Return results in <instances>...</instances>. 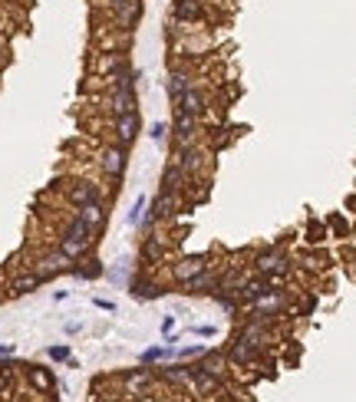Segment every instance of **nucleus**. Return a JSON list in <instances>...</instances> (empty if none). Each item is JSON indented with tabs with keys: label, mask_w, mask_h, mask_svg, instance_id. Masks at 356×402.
I'll return each instance as SVG.
<instances>
[{
	"label": "nucleus",
	"mask_w": 356,
	"mask_h": 402,
	"mask_svg": "<svg viewBox=\"0 0 356 402\" xmlns=\"http://www.w3.org/2000/svg\"><path fill=\"white\" fill-rule=\"evenodd\" d=\"M257 270L267 277V283L274 287V283H281L284 277H287V270H290V264H287V257H284L281 251H264L261 257H257Z\"/></svg>",
	"instance_id": "obj_1"
},
{
	"label": "nucleus",
	"mask_w": 356,
	"mask_h": 402,
	"mask_svg": "<svg viewBox=\"0 0 356 402\" xmlns=\"http://www.w3.org/2000/svg\"><path fill=\"white\" fill-rule=\"evenodd\" d=\"M205 270H208V257L205 254H192V257H181L178 264H172V277H175L178 283H185V287H188V283L198 281Z\"/></svg>",
	"instance_id": "obj_2"
},
{
	"label": "nucleus",
	"mask_w": 356,
	"mask_h": 402,
	"mask_svg": "<svg viewBox=\"0 0 356 402\" xmlns=\"http://www.w3.org/2000/svg\"><path fill=\"white\" fill-rule=\"evenodd\" d=\"M66 270H73V261L66 257V254H46V257H40L37 264H33V274L40 277V281H50V277H57V274H66Z\"/></svg>",
	"instance_id": "obj_3"
},
{
	"label": "nucleus",
	"mask_w": 356,
	"mask_h": 402,
	"mask_svg": "<svg viewBox=\"0 0 356 402\" xmlns=\"http://www.w3.org/2000/svg\"><path fill=\"white\" fill-rule=\"evenodd\" d=\"M99 168L109 179H122V172H126V149L122 145H106L99 152Z\"/></svg>",
	"instance_id": "obj_4"
},
{
	"label": "nucleus",
	"mask_w": 356,
	"mask_h": 402,
	"mask_svg": "<svg viewBox=\"0 0 356 402\" xmlns=\"http://www.w3.org/2000/svg\"><path fill=\"white\" fill-rule=\"evenodd\" d=\"M135 135H139V112H129V116H116V125H112V139L116 145H132Z\"/></svg>",
	"instance_id": "obj_5"
},
{
	"label": "nucleus",
	"mask_w": 356,
	"mask_h": 402,
	"mask_svg": "<svg viewBox=\"0 0 356 402\" xmlns=\"http://www.w3.org/2000/svg\"><path fill=\"white\" fill-rule=\"evenodd\" d=\"M66 198H70V205H73V208H83V205H89V201H103L99 185H92V181H76V185H70Z\"/></svg>",
	"instance_id": "obj_6"
},
{
	"label": "nucleus",
	"mask_w": 356,
	"mask_h": 402,
	"mask_svg": "<svg viewBox=\"0 0 356 402\" xmlns=\"http://www.w3.org/2000/svg\"><path fill=\"white\" fill-rule=\"evenodd\" d=\"M201 162H205V152H201V149H195L192 142L178 149L175 165H178V168H181V175H195V172L201 168Z\"/></svg>",
	"instance_id": "obj_7"
},
{
	"label": "nucleus",
	"mask_w": 356,
	"mask_h": 402,
	"mask_svg": "<svg viewBox=\"0 0 356 402\" xmlns=\"http://www.w3.org/2000/svg\"><path fill=\"white\" fill-rule=\"evenodd\" d=\"M274 287L267 283V277H248V281L241 283V300L244 303H254V300H261L264 294H270Z\"/></svg>",
	"instance_id": "obj_8"
},
{
	"label": "nucleus",
	"mask_w": 356,
	"mask_h": 402,
	"mask_svg": "<svg viewBox=\"0 0 356 402\" xmlns=\"http://www.w3.org/2000/svg\"><path fill=\"white\" fill-rule=\"evenodd\" d=\"M92 234H96V231H92V228H89L86 221H83V218H70V224H66V231H63V238H70V241H76V244H92Z\"/></svg>",
	"instance_id": "obj_9"
},
{
	"label": "nucleus",
	"mask_w": 356,
	"mask_h": 402,
	"mask_svg": "<svg viewBox=\"0 0 356 402\" xmlns=\"http://www.w3.org/2000/svg\"><path fill=\"white\" fill-rule=\"evenodd\" d=\"M76 218H83V221L96 231V228H103L106 224V205L103 201H89V205H83V208H76Z\"/></svg>",
	"instance_id": "obj_10"
},
{
	"label": "nucleus",
	"mask_w": 356,
	"mask_h": 402,
	"mask_svg": "<svg viewBox=\"0 0 356 402\" xmlns=\"http://www.w3.org/2000/svg\"><path fill=\"white\" fill-rule=\"evenodd\" d=\"M112 10H116V20L122 23V27H132L135 20L142 17V0H122V3H116Z\"/></svg>",
	"instance_id": "obj_11"
},
{
	"label": "nucleus",
	"mask_w": 356,
	"mask_h": 402,
	"mask_svg": "<svg viewBox=\"0 0 356 402\" xmlns=\"http://www.w3.org/2000/svg\"><path fill=\"white\" fill-rule=\"evenodd\" d=\"M205 92H198V90H188L185 92V96H181V99H178V112H188V116H201V112H205Z\"/></svg>",
	"instance_id": "obj_12"
},
{
	"label": "nucleus",
	"mask_w": 356,
	"mask_h": 402,
	"mask_svg": "<svg viewBox=\"0 0 356 402\" xmlns=\"http://www.w3.org/2000/svg\"><path fill=\"white\" fill-rule=\"evenodd\" d=\"M195 125H198V116H188V112H175V139L181 145H188L195 139Z\"/></svg>",
	"instance_id": "obj_13"
},
{
	"label": "nucleus",
	"mask_w": 356,
	"mask_h": 402,
	"mask_svg": "<svg viewBox=\"0 0 356 402\" xmlns=\"http://www.w3.org/2000/svg\"><path fill=\"white\" fill-rule=\"evenodd\" d=\"M228 359H231V363H237V366H251L254 359H257V350H254V346H248V343L235 340V343H231V350H228Z\"/></svg>",
	"instance_id": "obj_14"
},
{
	"label": "nucleus",
	"mask_w": 356,
	"mask_h": 402,
	"mask_svg": "<svg viewBox=\"0 0 356 402\" xmlns=\"http://www.w3.org/2000/svg\"><path fill=\"white\" fill-rule=\"evenodd\" d=\"M201 17V0H175V20L192 23Z\"/></svg>",
	"instance_id": "obj_15"
},
{
	"label": "nucleus",
	"mask_w": 356,
	"mask_h": 402,
	"mask_svg": "<svg viewBox=\"0 0 356 402\" xmlns=\"http://www.w3.org/2000/svg\"><path fill=\"white\" fill-rule=\"evenodd\" d=\"M40 277L30 270V274H20V277H14V283H10V294H17V297H23V294H33L37 287H40Z\"/></svg>",
	"instance_id": "obj_16"
},
{
	"label": "nucleus",
	"mask_w": 356,
	"mask_h": 402,
	"mask_svg": "<svg viewBox=\"0 0 356 402\" xmlns=\"http://www.w3.org/2000/svg\"><path fill=\"white\" fill-rule=\"evenodd\" d=\"M188 379H195V386L201 389V392H218V376H211V372L201 370V366H192Z\"/></svg>",
	"instance_id": "obj_17"
},
{
	"label": "nucleus",
	"mask_w": 356,
	"mask_h": 402,
	"mask_svg": "<svg viewBox=\"0 0 356 402\" xmlns=\"http://www.w3.org/2000/svg\"><path fill=\"white\" fill-rule=\"evenodd\" d=\"M192 90V79H188V73H172L168 76V96H172V103H178L185 92Z\"/></svg>",
	"instance_id": "obj_18"
},
{
	"label": "nucleus",
	"mask_w": 356,
	"mask_h": 402,
	"mask_svg": "<svg viewBox=\"0 0 356 402\" xmlns=\"http://www.w3.org/2000/svg\"><path fill=\"white\" fill-rule=\"evenodd\" d=\"M198 366H201V370H208L211 372V376H224V366H228V363H224V353H201V363H198Z\"/></svg>",
	"instance_id": "obj_19"
},
{
	"label": "nucleus",
	"mask_w": 356,
	"mask_h": 402,
	"mask_svg": "<svg viewBox=\"0 0 356 402\" xmlns=\"http://www.w3.org/2000/svg\"><path fill=\"white\" fill-rule=\"evenodd\" d=\"M218 283H221V281H218V274H211V270H205V274H201L198 281H192V283H188V287H192L195 294H201V290H205V294H208V290H215Z\"/></svg>",
	"instance_id": "obj_20"
},
{
	"label": "nucleus",
	"mask_w": 356,
	"mask_h": 402,
	"mask_svg": "<svg viewBox=\"0 0 356 402\" xmlns=\"http://www.w3.org/2000/svg\"><path fill=\"white\" fill-rule=\"evenodd\" d=\"M185 179V175H181V168H178V165H168V172H165V185H162V192H175L178 188V181Z\"/></svg>",
	"instance_id": "obj_21"
},
{
	"label": "nucleus",
	"mask_w": 356,
	"mask_h": 402,
	"mask_svg": "<svg viewBox=\"0 0 356 402\" xmlns=\"http://www.w3.org/2000/svg\"><path fill=\"white\" fill-rule=\"evenodd\" d=\"M30 379H33V386H40V389L53 386V376H50L46 370H40V366H33V370H30Z\"/></svg>",
	"instance_id": "obj_22"
},
{
	"label": "nucleus",
	"mask_w": 356,
	"mask_h": 402,
	"mask_svg": "<svg viewBox=\"0 0 356 402\" xmlns=\"http://www.w3.org/2000/svg\"><path fill=\"white\" fill-rule=\"evenodd\" d=\"M142 254L155 261V257H162V244H159V241H152V238H148V241H146V248H142Z\"/></svg>",
	"instance_id": "obj_23"
},
{
	"label": "nucleus",
	"mask_w": 356,
	"mask_h": 402,
	"mask_svg": "<svg viewBox=\"0 0 356 402\" xmlns=\"http://www.w3.org/2000/svg\"><path fill=\"white\" fill-rule=\"evenodd\" d=\"M142 208H146V198H139L132 205V211H129V224H139V218H142Z\"/></svg>",
	"instance_id": "obj_24"
},
{
	"label": "nucleus",
	"mask_w": 356,
	"mask_h": 402,
	"mask_svg": "<svg viewBox=\"0 0 356 402\" xmlns=\"http://www.w3.org/2000/svg\"><path fill=\"white\" fill-rule=\"evenodd\" d=\"M50 359H70V346H50Z\"/></svg>",
	"instance_id": "obj_25"
},
{
	"label": "nucleus",
	"mask_w": 356,
	"mask_h": 402,
	"mask_svg": "<svg viewBox=\"0 0 356 402\" xmlns=\"http://www.w3.org/2000/svg\"><path fill=\"white\" fill-rule=\"evenodd\" d=\"M159 356H165V350H162V346H152V350H146V353H142V363H152V359H159Z\"/></svg>",
	"instance_id": "obj_26"
},
{
	"label": "nucleus",
	"mask_w": 356,
	"mask_h": 402,
	"mask_svg": "<svg viewBox=\"0 0 356 402\" xmlns=\"http://www.w3.org/2000/svg\"><path fill=\"white\" fill-rule=\"evenodd\" d=\"M148 135H152L155 142H162V139H165V122H155V125H152V132H148Z\"/></svg>",
	"instance_id": "obj_27"
},
{
	"label": "nucleus",
	"mask_w": 356,
	"mask_h": 402,
	"mask_svg": "<svg viewBox=\"0 0 356 402\" xmlns=\"http://www.w3.org/2000/svg\"><path fill=\"white\" fill-rule=\"evenodd\" d=\"M172 327H175V320H172V316H165V320H162V333H172Z\"/></svg>",
	"instance_id": "obj_28"
},
{
	"label": "nucleus",
	"mask_w": 356,
	"mask_h": 402,
	"mask_svg": "<svg viewBox=\"0 0 356 402\" xmlns=\"http://www.w3.org/2000/svg\"><path fill=\"white\" fill-rule=\"evenodd\" d=\"M195 333H201V336H215V327H195Z\"/></svg>",
	"instance_id": "obj_29"
},
{
	"label": "nucleus",
	"mask_w": 356,
	"mask_h": 402,
	"mask_svg": "<svg viewBox=\"0 0 356 402\" xmlns=\"http://www.w3.org/2000/svg\"><path fill=\"white\" fill-rule=\"evenodd\" d=\"M10 353H14V346L10 343H0V356H10Z\"/></svg>",
	"instance_id": "obj_30"
},
{
	"label": "nucleus",
	"mask_w": 356,
	"mask_h": 402,
	"mask_svg": "<svg viewBox=\"0 0 356 402\" xmlns=\"http://www.w3.org/2000/svg\"><path fill=\"white\" fill-rule=\"evenodd\" d=\"M109 3H112V7H116V3H122V0H109Z\"/></svg>",
	"instance_id": "obj_31"
}]
</instances>
